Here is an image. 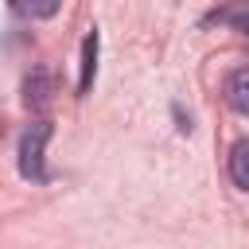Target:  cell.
Listing matches in <instances>:
<instances>
[{"mask_svg": "<svg viewBox=\"0 0 249 249\" xmlns=\"http://www.w3.org/2000/svg\"><path fill=\"white\" fill-rule=\"evenodd\" d=\"M245 4H249V0H245Z\"/></svg>", "mask_w": 249, "mask_h": 249, "instance_id": "ba28073f", "label": "cell"}, {"mask_svg": "<svg viewBox=\"0 0 249 249\" xmlns=\"http://www.w3.org/2000/svg\"><path fill=\"white\" fill-rule=\"evenodd\" d=\"M222 93H226V105H230L233 113L249 117V66H237V70H230V74H226V86H222Z\"/></svg>", "mask_w": 249, "mask_h": 249, "instance_id": "3957f363", "label": "cell"}, {"mask_svg": "<svg viewBox=\"0 0 249 249\" xmlns=\"http://www.w3.org/2000/svg\"><path fill=\"white\" fill-rule=\"evenodd\" d=\"M62 0H8V8L19 16V19H51L58 12Z\"/></svg>", "mask_w": 249, "mask_h": 249, "instance_id": "8992f818", "label": "cell"}, {"mask_svg": "<svg viewBox=\"0 0 249 249\" xmlns=\"http://www.w3.org/2000/svg\"><path fill=\"white\" fill-rule=\"evenodd\" d=\"M93 74H97V27L82 39V78H78V93H89Z\"/></svg>", "mask_w": 249, "mask_h": 249, "instance_id": "277c9868", "label": "cell"}, {"mask_svg": "<svg viewBox=\"0 0 249 249\" xmlns=\"http://www.w3.org/2000/svg\"><path fill=\"white\" fill-rule=\"evenodd\" d=\"M230 179H233L241 191H249V136L230 148Z\"/></svg>", "mask_w": 249, "mask_h": 249, "instance_id": "52a82bcc", "label": "cell"}, {"mask_svg": "<svg viewBox=\"0 0 249 249\" xmlns=\"http://www.w3.org/2000/svg\"><path fill=\"white\" fill-rule=\"evenodd\" d=\"M51 140V121H35L27 124L23 140H19V175L31 183H47V167H43V148Z\"/></svg>", "mask_w": 249, "mask_h": 249, "instance_id": "6da1fadb", "label": "cell"}, {"mask_svg": "<svg viewBox=\"0 0 249 249\" xmlns=\"http://www.w3.org/2000/svg\"><path fill=\"white\" fill-rule=\"evenodd\" d=\"M54 89H58L54 74L39 66V70H31V74H27V82H23V101H27L31 109H47V105L54 101Z\"/></svg>", "mask_w": 249, "mask_h": 249, "instance_id": "7a4b0ae2", "label": "cell"}, {"mask_svg": "<svg viewBox=\"0 0 249 249\" xmlns=\"http://www.w3.org/2000/svg\"><path fill=\"white\" fill-rule=\"evenodd\" d=\"M206 23H222V27H233L241 35H249V4H230V8H218L206 16Z\"/></svg>", "mask_w": 249, "mask_h": 249, "instance_id": "5b68a950", "label": "cell"}]
</instances>
